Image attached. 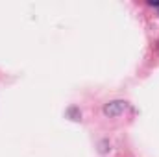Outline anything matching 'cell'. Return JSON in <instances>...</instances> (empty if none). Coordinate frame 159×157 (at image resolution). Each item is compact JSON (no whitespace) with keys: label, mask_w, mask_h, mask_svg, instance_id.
<instances>
[{"label":"cell","mask_w":159,"mask_h":157,"mask_svg":"<svg viewBox=\"0 0 159 157\" xmlns=\"http://www.w3.org/2000/svg\"><path fill=\"white\" fill-rule=\"evenodd\" d=\"M124 109H126V102H122V100H115V102H109L104 105V113L107 117H119L120 113H124Z\"/></svg>","instance_id":"1"},{"label":"cell","mask_w":159,"mask_h":157,"mask_svg":"<svg viewBox=\"0 0 159 157\" xmlns=\"http://www.w3.org/2000/svg\"><path fill=\"white\" fill-rule=\"evenodd\" d=\"M148 4H150V6H159V0H150Z\"/></svg>","instance_id":"2"}]
</instances>
